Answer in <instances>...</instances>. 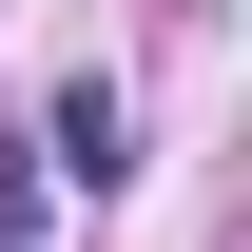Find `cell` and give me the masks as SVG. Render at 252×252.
Returning a JSON list of instances; mask_svg holds the SVG:
<instances>
[{"mask_svg":"<svg viewBox=\"0 0 252 252\" xmlns=\"http://www.w3.org/2000/svg\"><path fill=\"white\" fill-rule=\"evenodd\" d=\"M39 156H59L78 194H117V175H136V97H117V78H59V97H39Z\"/></svg>","mask_w":252,"mask_h":252,"instance_id":"1","label":"cell"},{"mask_svg":"<svg viewBox=\"0 0 252 252\" xmlns=\"http://www.w3.org/2000/svg\"><path fill=\"white\" fill-rule=\"evenodd\" d=\"M0 252H39V175H0Z\"/></svg>","mask_w":252,"mask_h":252,"instance_id":"2","label":"cell"}]
</instances>
